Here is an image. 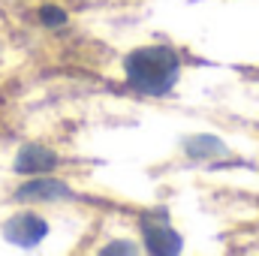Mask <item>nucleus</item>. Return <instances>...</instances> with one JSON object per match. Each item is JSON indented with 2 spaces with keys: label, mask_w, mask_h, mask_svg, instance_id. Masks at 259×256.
<instances>
[{
  "label": "nucleus",
  "mask_w": 259,
  "mask_h": 256,
  "mask_svg": "<svg viewBox=\"0 0 259 256\" xmlns=\"http://www.w3.org/2000/svg\"><path fill=\"white\" fill-rule=\"evenodd\" d=\"M42 21L55 27V24H64V21H66V15L61 12V9H55V6H46V9H42Z\"/></svg>",
  "instance_id": "nucleus-5"
},
{
  "label": "nucleus",
  "mask_w": 259,
  "mask_h": 256,
  "mask_svg": "<svg viewBox=\"0 0 259 256\" xmlns=\"http://www.w3.org/2000/svg\"><path fill=\"white\" fill-rule=\"evenodd\" d=\"M127 78L136 91L151 94V97H160L178 78V58L166 46L139 49V52L130 55V61H127Z\"/></svg>",
  "instance_id": "nucleus-1"
},
{
  "label": "nucleus",
  "mask_w": 259,
  "mask_h": 256,
  "mask_svg": "<svg viewBox=\"0 0 259 256\" xmlns=\"http://www.w3.org/2000/svg\"><path fill=\"white\" fill-rule=\"evenodd\" d=\"M52 166H55V154L46 151L42 145H24L21 154H18V160H15V169L24 172V175H30V172H46V169H52Z\"/></svg>",
  "instance_id": "nucleus-3"
},
{
  "label": "nucleus",
  "mask_w": 259,
  "mask_h": 256,
  "mask_svg": "<svg viewBox=\"0 0 259 256\" xmlns=\"http://www.w3.org/2000/svg\"><path fill=\"white\" fill-rule=\"evenodd\" d=\"M46 232H49L46 220H39V217H33V214H18V217H12V220L6 223V238H9L12 244H21V247L39 244V241L46 238Z\"/></svg>",
  "instance_id": "nucleus-2"
},
{
  "label": "nucleus",
  "mask_w": 259,
  "mask_h": 256,
  "mask_svg": "<svg viewBox=\"0 0 259 256\" xmlns=\"http://www.w3.org/2000/svg\"><path fill=\"white\" fill-rule=\"evenodd\" d=\"M64 193H66V187L58 184V181H33V184L21 187L18 196L21 199H52V196H64Z\"/></svg>",
  "instance_id": "nucleus-4"
}]
</instances>
